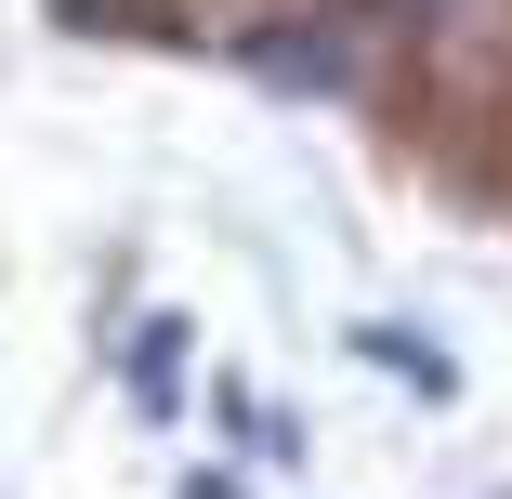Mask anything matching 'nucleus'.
<instances>
[{
    "label": "nucleus",
    "instance_id": "obj_1",
    "mask_svg": "<svg viewBox=\"0 0 512 499\" xmlns=\"http://www.w3.org/2000/svg\"><path fill=\"white\" fill-rule=\"evenodd\" d=\"M171 394H184V316H145V329H132V408L158 421Z\"/></svg>",
    "mask_w": 512,
    "mask_h": 499
},
{
    "label": "nucleus",
    "instance_id": "obj_2",
    "mask_svg": "<svg viewBox=\"0 0 512 499\" xmlns=\"http://www.w3.org/2000/svg\"><path fill=\"white\" fill-rule=\"evenodd\" d=\"M368 355L407 381V394H434V408H447V394H460V368H447V342H421V329H368Z\"/></svg>",
    "mask_w": 512,
    "mask_h": 499
},
{
    "label": "nucleus",
    "instance_id": "obj_3",
    "mask_svg": "<svg viewBox=\"0 0 512 499\" xmlns=\"http://www.w3.org/2000/svg\"><path fill=\"white\" fill-rule=\"evenodd\" d=\"M184 499H237V486H224V473H197V486H184Z\"/></svg>",
    "mask_w": 512,
    "mask_h": 499
}]
</instances>
